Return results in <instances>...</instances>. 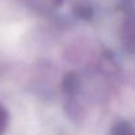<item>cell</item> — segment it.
I'll return each mask as SVG.
<instances>
[{
	"label": "cell",
	"mask_w": 135,
	"mask_h": 135,
	"mask_svg": "<svg viewBox=\"0 0 135 135\" xmlns=\"http://www.w3.org/2000/svg\"><path fill=\"white\" fill-rule=\"evenodd\" d=\"M111 135H135V123L119 122L111 130Z\"/></svg>",
	"instance_id": "obj_1"
},
{
	"label": "cell",
	"mask_w": 135,
	"mask_h": 135,
	"mask_svg": "<svg viewBox=\"0 0 135 135\" xmlns=\"http://www.w3.org/2000/svg\"><path fill=\"white\" fill-rule=\"evenodd\" d=\"M8 123H9V114L7 109L0 103V135H4V132L7 131Z\"/></svg>",
	"instance_id": "obj_2"
}]
</instances>
